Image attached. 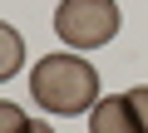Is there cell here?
Instances as JSON below:
<instances>
[{"instance_id": "3957f363", "label": "cell", "mask_w": 148, "mask_h": 133, "mask_svg": "<svg viewBox=\"0 0 148 133\" xmlns=\"http://www.w3.org/2000/svg\"><path fill=\"white\" fill-rule=\"evenodd\" d=\"M89 133H143L128 94H114V99H99L89 108Z\"/></svg>"}, {"instance_id": "277c9868", "label": "cell", "mask_w": 148, "mask_h": 133, "mask_svg": "<svg viewBox=\"0 0 148 133\" xmlns=\"http://www.w3.org/2000/svg\"><path fill=\"white\" fill-rule=\"evenodd\" d=\"M20 59H25V40H20V30L0 20V79H15V74H20Z\"/></svg>"}, {"instance_id": "5b68a950", "label": "cell", "mask_w": 148, "mask_h": 133, "mask_svg": "<svg viewBox=\"0 0 148 133\" xmlns=\"http://www.w3.org/2000/svg\"><path fill=\"white\" fill-rule=\"evenodd\" d=\"M0 133H30V118L15 104H5V99H0Z\"/></svg>"}, {"instance_id": "6da1fadb", "label": "cell", "mask_w": 148, "mask_h": 133, "mask_svg": "<svg viewBox=\"0 0 148 133\" xmlns=\"http://www.w3.org/2000/svg\"><path fill=\"white\" fill-rule=\"evenodd\" d=\"M30 94L45 113H89L99 104V69L84 54H45L30 69Z\"/></svg>"}, {"instance_id": "52a82bcc", "label": "cell", "mask_w": 148, "mask_h": 133, "mask_svg": "<svg viewBox=\"0 0 148 133\" xmlns=\"http://www.w3.org/2000/svg\"><path fill=\"white\" fill-rule=\"evenodd\" d=\"M30 133H54V128H49V123H35V118H30Z\"/></svg>"}, {"instance_id": "8992f818", "label": "cell", "mask_w": 148, "mask_h": 133, "mask_svg": "<svg viewBox=\"0 0 148 133\" xmlns=\"http://www.w3.org/2000/svg\"><path fill=\"white\" fill-rule=\"evenodd\" d=\"M128 104H133V113H138V123H143V133H148V84L128 89Z\"/></svg>"}, {"instance_id": "7a4b0ae2", "label": "cell", "mask_w": 148, "mask_h": 133, "mask_svg": "<svg viewBox=\"0 0 148 133\" xmlns=\"http://www.w3.org/2000/svg\"><path fill=\"white\" fill-rule=\"evenodd\" d=\"M119 0H59L54 10V35L69 49H99L119 35Z\"/></svg>"}]
</instances>
